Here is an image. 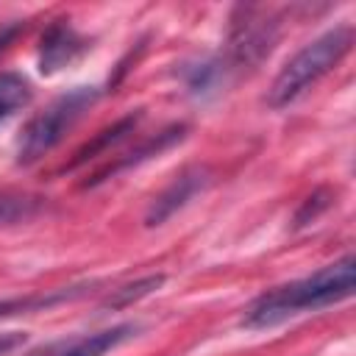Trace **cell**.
<instances>
[{
	"label": "cell",
	"mask_w": 356,
	"mask_h": 356,
	"mask_svg": "<svg viewBox=\"0 0 356 356\" xmlns=\"http://www.w3.org/2000/svg\"><path fill=\"white\" fill-rule=\"evenodd\" d=\"M25 31V22L19 19H8V22H0V56L8 50V44Z\"/></svg>",
	"instance_id": "16"
},
{
	"label": "cell",
	"mask_w": 356,
	"mask_h": 356,
	"mask_svg": "<svg viewBox=\"0 0 356 356\" xmlns=\"http://www.w3.org/2000/svg\"><path fill=\"white\" fill-rule=\"evenodd\" d=\"M31 83L17 72H0V120L11 117L17 108L31 103Z\"/></svg>",
	"instance_id": "13"
},
{
	"label": "cell",
	"mask_w": 356,
	"mask_h": 356,
	"mask_svg": "<svg viewBox=\"0 0 356 356\" xmlns=\"http://www.w3.org/2000/svg\"><path fill=\"white\" fill-rule=\"evenodd\" d=\"M22 342H25V334H19V331H6V334H0V356H6L8 350L19 348Z\"/></svg>",
	"instance_id": "17"
},
{
	"label": "cell",
	"mask_w": 356,
	"mask_h": 356,
	"mask_svg": "<svg viewBox=\"0 0 356 356\" xmlns=\"http://www.w3.org/2000/svg\"><path fill=\"white\" fill-rule=\"evenodd\" d=\"M281 22L275 14L256 8V6H236L231 14V31H228V50H225V70H253L259 67L278 42Z\"/></svg>",
	"instance_id": "4"
},
{
	"label": "cell",
	"mask_w": 356,
	"mask_h": 356,
	"mask_svg": "<svg viewBox=\"0 0 356 356\" xmlns=\"http://www.w3.org/2000/svg\"><path fill=\"white\" fill-rule=\"evenodd\" d=\"M83 50H86V39L78 36V31L67 19H58L42 36V44H39V72L42 75H53V72L64 70L67 64H72Z\"/></svg>",
	"instance_id": "7"
},
{
	"label": "cell",
	"mask_w": 356,
	"mask_h": 356,
	"mask_svg": "<svg viewBox=\"0 0 356 356\" xmlns=\"http://www.w3.org/2000/svg\"><path fill=\"white\" fill-rule=\"evenodd\" d=\"M328 206H331V192H328V189H317V192L309 195V197L303 200V206L298 209V214H295V228L312 222V220H314L320 211H325Z\"/></svg>",
	"instance_id": "15"
},
{
	"label": "cell",
	"mask_w": 356,
	"mask_h": 356,
	"mask_svg": "<svg viewBox=\"0 0 356 356\" xmlns=\"http://www.w3.org/2000/svg\"><path fill=\"white\" fill-rule=\"evenodd\" d=\"M97 95L100 92L95 86H75L56 97L44 111H39L22 128L17 145V164H33L42 156H47L64 139V134L83 117V111L97 100Z\"/></svg>",
	"instance_id": "3"
},
{
	"label": "cell",
	"mask_w": 356,
	"mask_h": 356,
	"mask_svg": "<svg viewBox=\"0 0 356 356\" xmlns=\"http://www.w3.org/2000/svg\"><path fill=\"white\" fill-rule=\"evenodd\" d=\"M353 47V25H334L331 31L320 33L309 44H303L275 75L267 106L270 108H286L295 103L306 89H312L323 75H328Z\"/></svg>",
	"instance_id": "2"
},
{
	"label": "cell",
	"mask_w": 356,
	"mask_h": 356,
	"mask_svg": "<svg viewBox=\"0 0 356 356\" xmlns=\"http://www.w3.org/2000/svg\"><path fill=\"white\" fill-rule=\"evenodd\" d=\"M211 184V170L203 167V164H192V167H184L156 197L153 203L147 206L145 211V225L147 228H156V225H164L175 211H181L192 197H197L200 192H206Z\"/></svg>",
	"instance_id": "5"
},
{
	"label": "cell",
	"mask_w": 356,
	"mask_h": 356,
	"mask_svg": "<svg viewBox=\"0 0 356 356\" xmlns=\"http://www.w3.org/2000/svg\"><path fill=\"white\" fill-rule=\"evenodd\" d=\"M186 131H189L186 122H172V125H167L164 131H159V134H153L150 139H145L139 147H134V150H128L125 156H117L114 161H108L106 167H100L83 186L103 184V181H108L111 175H117V172H122V170H128V167H136V164H142V161H147V159L164 153L167 147H172L175 142H181V139L186 136Z\"/></svg>",
	"instance_id": "8"
},
{
	"label": "cell",
	"mask_w": 356,
	"mask_h": 356,
	"mask_svg": "<svg viewBox=\"0 0 356 356\" xmlns=\"http://www.w3.org/2000/svg\"><path fill=\"white\" fill-rule=\"evenodd\" d=\"M356 284V259L345 253L334 264L320 267L317 273L289 281L284 286H275L264 295H259L242 314L245 328H273L295 314L317 312L331 303H339L353 295Z\"/></svg>",
	"instance_id": "1"
},
{
	"label": "cell",
	"mask_w": 356,
	"mask_h": 356,
	"mask_svg": "<svg viewBox=\"0 0 356 356\" xmlns=\"http://www.w3.org/2000/svg\"><path fill=\"white\" fill-rule=\"evenodd\" d=\"M42 197L22 192H0V225L28 222L42 211Z\"/></svg>",
	"instance_id": "11"
},
{
	"label": "cell",
	"mask_w": 356,
	"mask_h": 356,
	"mask_svg": "<svg viewBox=\"0 0 356 356\" xmlns=\"http://www.w3.org/2000/svg\"><path fill=\"white\" fill-rule=\"evenodd\" d=\"M225 75H228L225 64L211 58V61H203V64L186 70V86L192 95H209L220 83H225Z\"/></svg>",
	"instance_id": "14"
},
{
	"label": "cell",
	"mask_w": 356,
	"mask_h": 356,
	"mask_svg": "<svg viewBox=\"0 0 356 356\" xmlns=\"http://www.w3.org/2000/svg\"><path fill=\"white\" fill-rule=\"evenodd\" d=\"M92 289V284H78V286H58V289H47V292H33V295H19V298H3L0 300V317H11V314H31V312H42L67 300H75L81 295H86Z\"/></svg>",
	"instance_id": "10"
},
{
	"label": "cell",
	"mask_w": 356,
	"mask_h": 356,
	"mask_svg": "<svg viewBox=\"0 0 356 356\" xmlns=\"http://www.w3.org/2000/svg\"><path fill=\"white\" fill-rule=\"evenodd\" d=\"M136 334H139V323H120V325H111L103 331L44 342L39 348H31L22 356H106L108 350L120 348L122 342L134 339Z\"/></svg>",
	"instance_id": "6"
},
{
	"label": "cell",
	"mask_w": 356,
	"mask_h": 356,
	"mask_svg": "<svg viewBox=\"0 0 356 356\" xmlns=\"http://www.w3.org/2000/svg\"><path fill=\"white\" fill-rule=\"evenodd\" d=\"M161 284H164V275H161V273H156V275H145V278H136V281H131V284H125V286L114 289V292L103 300V309H128V306H134L136 300H142V298L153 295Z\"/></svg>",
	"instance_id": "12"
},
{
	"label": "cell",
	"mask_w": 356,
	"mask_h": 356,
	"mask_svg": "<svg viewBox=\"0 0 356 356\" xmlns=\"http://www.w3.org/2000/svg\"><path fill=\"white\" fill-rule=\"evenodd\" d=\"M142 122V111L136 108V111H128V114H122L120 120H114L111 125H106L103 131H97L83 147H78L75 150V156H72V161L67 164V170H75V167H83V164H89V161H95V159H100V156H108L120 142H125L134 131H136V125Z\"/></svg>",
	"instance_id": "9"
}]
</instances>
